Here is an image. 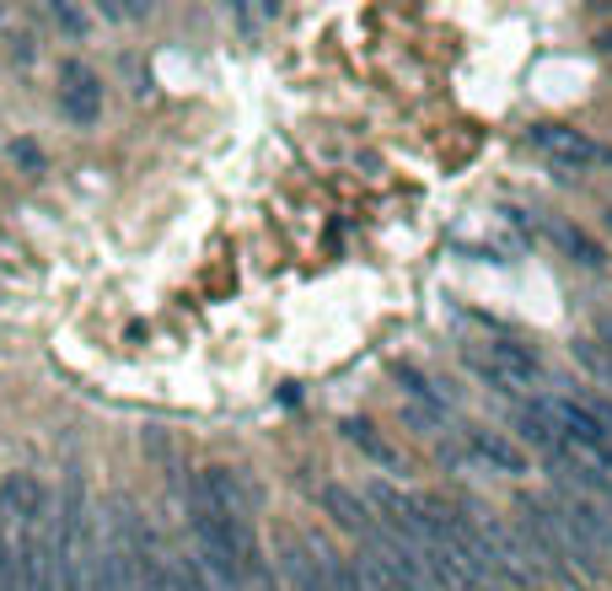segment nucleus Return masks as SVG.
<instances>
[{"instance_id":"f257e3e1","label":"nucleus","mask_w":612,"mask_h":591,"mask_svg":"<svg viewBox=\"0 0 612 591\" xmlns=\"http://www.w3.org/2000/svg\"><path fill=\"white\" fill-rule=\"evenodd\" d=\"M527 145L549 162L553 173H597V167H612V151L602 140H591L586 130H569V125H538L527 134Z\"/></svg>"},{"instance_id":"f03ea898","label":"nucleus","mask_w":612,"mask_h":591,"mask_svg":"<svg viewBox=\"0 0 612 591\" xmlns=\"http://www.w3.org/2000/svg\"><path fill=\"white\" fill-rule=\"evenodd\" d=\"M532 409L549 419L553 430H558V441H575V447H586V452H608V430H602V419H597V409L591 403H580V398H532Z\"/></svg>"},{"instance_id":"7ed1b4c3","label":"nucleus","mask_w":612,"mask_h":591,"mask_svg":"<svg viewBox=\"0 0 612 591\" xmlns=\"http://www.w3.org/2000/svg\"><path fill=\"white\" fill-rule=\"evenodd\" d=\"M55 522V500H49V484H38L33 473H5L0 478V527H49Z\"/></svg>"},{"instance_id":"20e7f679","label":"nucleus","mask_w":612,"mask_h":591,"mask_svg":"<svg viewBox=\"0 0 612 591\" xmlns=\"http://www.w3.org/2000/svg\"><path fill=\"white\" fill-rule=\"evenodd\" d=\"M317 506L328 511V522L339 527V532H350V537H366L370 527H376V511L366 506V495H355L344 484H317Z\"/></svg>"},{"instance_id":"39448f33","label":"nucleus","mask_w":612,"mask_h":591,"mask_svg":"<svg viewBox=\"0 0 612 591\" xmlns=\"http://www.w3.org/2000/svg\"><path fill=\"white\" fill-rule=\"evenodd\" d=\"M60 81H64L60 86L64 114H70L75 125H97V114H103V86H97V75L81 70V66H64Z\"/></svg>"},{"instance_id":"423d86ee","label":"nucleus","mask_w":612,"mask_h":591,"mask_svg":"<svg viewBox=\"0 0 612 591\" xmlns=\"http://www.w3.org/2000/svg\"><path fill=\"white\" fill-rule=\"evenodd\" d=\"M280 576H285V591H328L311 543H285V554H280Z\"/></svg>"},{"instance_id":"0eeeda50","label":"nucleus","mask_w":612,"mask_h":591,"mask_svg":"<svg viewBox=\"0 0 612 591\" xmlns=\"http://www.w3.org/2000/svg\"><path fill=\"white\" fill-rule=\"evenodd\" d=\"M392 382L403 388V403H420V409H435V414H446V403H451V393L435 388L414 360H398V366H392Z\"/></svg>"},{"instance_id":"6e6552de","label":"nucleus","mask_w":612,"mask_h":591,"mask_svg":"<svg viewBox=\"0 0 612 591\" xmlns=\"http://www.w3.org/2000/svg\"><path fill=\"white\" fill-rule=\"evenodd\" d=\"M468 447H473V458H484L499 473H527V452L516 441H505L499 430H468Z\"/></svg>"},{"instance_id":"1a4fd4ad","label":"nucleus","mask_w":612,"mask_h":591,"mask_svg":"<svg viewBox=\"0 0 612 591\" xmlns=\"http://www.w3.org/2000/svg\"><path fill=\"white\" fill-rule=\"evenodd\" d=\"M344 436H350V447H361L376 468H398V452L381 441V430H376L370 419H344Z\"/></svg>"},{"instance_id":"9d476101","label":"nucleus","mask_w":612,"mask_h":591,"mask_svg":"<svg viewBox=\"0 0 612 591\" xmlns=\"http://www.w3.org/2000/svg\"><path fill=\"white\" fill-rule=\"evenodd\" d=\"M516 436H521V441H532V447H543L553 462H564V441H558V430H553L538 409H521V414H516Z\"/></svg>"},{"instance_id":"9b49d317","label":"nucleus","mask_w":612,"mask_h":591,"mask_svg":"<svg viewBox=\"0 0 612 591\" xmlns=\"http://www.w3.org/2000/svg\"><path fill=\"white\" fill-rule=\"evenodd\" d=\"M86 591H129V565L123 554H97L86 565Z\"/></svg>"},{"instance_id":"f8f14e48","label":"nucleus","mask_w":612,"mask_h":591,"mask_svg":"<svg viewBox=\"0 0 612 591\" xmlns=\"http://www.w3.org/2000/svg\"><path fill=\"white\" fill-rule=\"evenodd\" d=\"M11 162L27 167V173H44V151H38L33 140H16V145H11Z\"/></svg>"},{"instance_id":"ddd939ff","label":"nucleus","mask_w":612,"mask_h":591,"mask_svg":"<svg viewBox=\"0 0 612 591\" xmlns=\"http://www.w3.org/2000/svg\"><path fill=\"white\" fill-rule=\"evenodd\" d=\"M55 22L64 33H86V11H75V5H55Z\"/></svg>"},{"instance_id":"4468645a","label":"nucleus","mask_w":612,"mask_h":591,"mask_svg":"<svg viewBox=\"0 0 612 591\" xmlns=\"http://www.w3.org/2000/svg\"><path fill=\"white\" fill-rule=\"evenodd\" d=\"M597 49H602V55H612V27H608V33H597Z\"/></svg>"},{"instance_id":"2eb2a0df","label":"nucleus","mask_w":612,"mask_h":591,"mask_svg":"<svg viewBox=\"0 0 612 591\" xmlns=\"http://www.w3.org/2000/svg\"><path fill=\"white\" fill-rule=\"evenodd\" d=\"M602 468H612V447H608V452H602Z\"/></svg>"},{"instance_id":"dca6fc26","label":"nucleus","mask_w":612,"mask_h":591,"mask_svg":"<svg viewBox=\"0 0 612 591\" xmlns=\"http://www.w3.org/2000/svg\"><path fill=\"white\" fill-rule=\"evenodd\" d=\"M0 16H5V11H0Z\"/></svg>"}]
</instances>
